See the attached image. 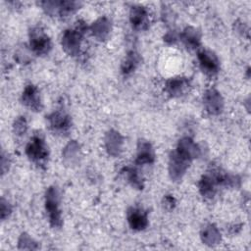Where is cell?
I'll list each match as a JSON object with an SVG mask.
<instances>
[{"label":"cell","instance_id":"e0dca14e","mask_svg":"<svg viewBox=\"0 0 251 251\" xmlns=\"http://www.w3.org/2000/svg\"><path fill=\"white\" fill-rule=\"evenodd\" d=\"M112 24L109 18L100 17L90 26V30L95 38L98 40H105L111 31Z\"/></svg>","mask_w":251,"mask_h":251},{"label":"cell","instance_id":"2e32d148","mask_svg":"<svg viewBox=\"0 0 251 251\" xmlns=\"http://www.w3.org/2000/svg\"><path fill=\"white\" fill-rule=\"evenodd\" d=\"M176 150H177L179 153H181L191 161L198 158L201 154L200 147L193 141V139L188 136L182 137L178 140Z\"/></svg>","mask_w":251,"mask_h":251},{"label":"cell","instance_id":"44dd1931","mask_svg":"<svg viewBox=\"0 0 251 251\" xmlns=\"http://www.w3.org/2000/svg\"><path fill=\"white\" fill-rule=\"evenodd\" d=\"M63 159L68 165H75L80 157V146L75 140L70 141L63 149Z\"/></svg>","mask_w":251,"mask_h":251},{"label":"cell","instance_id":"7402d4cb","mask_svg":"<svg viewBox=\"0 0 251 251\" xmlns=\"http://www.w3.org/2000/svg\"><path fill=\"white\" fill-rule=\"evenodd\" d=\"M140 63V57L135 51H129L121 65V72L123 75H127L133 73Z\"/></svg>","mask_w":251,"mask_h":251},{"label":"cell","instance_id":"7c38bea8","mask_svg":"<svg viewBox=\"0 0 251 251\" xmlns=\"http://www.w3.org/2000/svg\"><path fill=\"white\" fill-rule=\"evenodd\" d=\"M22 102L25 106L34 112H39L42 109V102L37 87L33 84H28L25 87L22 94Z\"/></svg>","mask_w":251,"mask_h":251},{"label":"cell","instance_id":"f1b7e54d","mask_svg":"<svg viewBox=\"0 0 251 251\" xmlns=\"http://www.w3.org/2000/svg\"><path fill=\"white\" fill-rule=\"evenodd\" d=\"M164 40H165L167 43H169V44H173V43H175V42L177 40V36H176V34L175 33V31L171 30V31H168V32L166 33V35L164 36Z\"/></svg>","mask_w":251,"mask_h":251},{"label":"cell","instance_id":"7a4b0ae2","mask_svg":"<svg viewBox=\"0 0 251 251\" xmlns=\"http://www.w3.org/2000/svg\"><path fill=\"white\" fill-rule=\"evenodd\" d=\"M60 191L57 186H50L45 193V209L48 215L49 223L52 227L59 228L63 225L62 214L60 210Z\"/></svg>","mask_w":251,"mask_h":251},{"label":"cell","instance_id":"d4e9b609","mask_svg":"<svg viewBox=\"0 0 251 251\" xmlns=\"http://www.w3.org/2000/svg\"><path fill=\"white\" fill-rule=\"evenodd\" d=\"M27 121L25 119V117H18L15 122H14V125H13V130H14V133L16 134V136L18 137H22L24 136L26 131H27Z\"/></svg>","mask_w":251,"mask_h":251},{"label":"cell","instance_id":"277c9868","mask_svg":"<svg viewBox=\"0 0 251 251\" xmlns=\"http://www.w3.org/2000/svg\"><path fill=\"white\" fill-rule=\"evenodd\" d=\"M40 5L46 14L50 16L65 18L75 13L81 6V3L77 1L47 0L40 2Z\"/></svg>","mask_w":251,"mask_h":251},{"label":"cell","instance_id":"d6986e66","mask_svg":"<svg viewBox=\"0 0 251 251\" xmlns=\"http://www.w3.org/2000/svg\"><path fill=\"white\" fill-rule=\"evenodd\" d=\"M201 240L208 246H215L222 240V235L219 228L214 224L206 225L200 233Z\"/></svg>","mask_w":251,"mask_h":251},{"label":"cell","instance_id":"8fae6325","mask_svg":"<svg viewBox=\"0 0 251 251\" xmlns=\"http://www.w3.org/2000/svg\"><path fill=\"white\" fill-rule=\"evenodd\" d=\"M190 80L187 77H172L166 82L165 89L172 97H180L186 94L190 88Z\"/></svg>","mask_w":251,"mask_h":251},{"label":"cell","instance_id":"ac0fdd59","mask_svg":"<svg viewBox=\"0 0 251 251\" xmlns=\"http://www.w3.org/2000/svg\"><path fill=\"white\" fill-rule=\"evenodd\" d=\"M180 39L188 49H197L201 43V33L193 26H186L180 33Z\"/></svg>","mask_w":251,"mask_h":251},{"label":"cell","instance_id":"83f0119b","mask_svg":"<svg viewBox=\"0 0 251 251\" xmlns=\"http://www.w3.org/2000/svg\"><path fill=\"white\" fill-rule=\"evenodd\" d=\"M162 17L164 19V22L167 23V25H173V23L175 22V16H174V13L172 10L170 9H163V12H162Z\"/></svg>","mask_w":251,"mask_h":251},{"label":"cell","instance_id":"8992f818","mask_svg":"<svg viewBox=\"0 0 251 251\" xmlns=\"http://www.w3.org/2000/svg\"><path fill=\"white\" fill-rule=\"evenodd\" d=\"M191 162V160L179 153L177 150L173 151L170 155L168 166L171 179L176 182L181 180Z\"/></svg>","mask_w":251,"mask_h":251},{"label":"cell","instance_id":"ba28073f","mask_svg":"<svg viewBox=\"0 0 251 251\" xmlns=\"http://www.w3.org/2000/svg\"><path fill=\"white\" fill-rule=\"evenodd\" d=\"M49 126L54 132L66 133L72 126L71 117L62 110H57L47 117Z\"/></svg>","mask_w":251,"mask_h":251},{"label":"cell","instance_id":"5b68a950","mask_svg":"<svg viewBox=\"0 0 251 251\" xmlns=\"http://www.w3.org/2000/svg\"><path fill=\"white\" fill-rule=\"evenodd\" d=\"M29 46L36 55H46L52 48L50 37L40 26H34L29 31Z\"/></svg>","mask_w":251,"mask_h":251},{"label":"cell","instance_id":"cb8c5ba5","mask_svg":"<svg viewBox=\"0 0 251 251\" xmlns=\"http://www.w3.org/2000/svg\"><path fill=\"white\" fill-rule=\"evenodd\" d=\"M18 247L19 249H24V250H36L39 248L37 242L34 241L33 238L25 232H23L20 235L18 240Z\"/></svg>","mask_w":251,"mask_h":251},{"label":"cell","instance_id":"30bf717a","mask_svg":"<svg viewBox=\"0 0 251 251\" xmlns=\"http://www.w3.org/2000/svg\"><path fill=\"white\" fill-rule=\"evenodd\" d=\"M129 21L135 30H145L149 26V13L143 6H133L129 12Z\"/></svg>","mask_w":251,"mask_h":251},{"label":"cell","instance_id":"ffe728a7","mask_svg":"<svg viewBox=\"0 0 251 251\" xmlns=\"http://www.w3.org/2000/svg\"><path fill=\"white\" fill-rule=\"evenodd\" d=\"M198 187H199V191H200L201 195L204 198L212 199L217 192L218 184H217L216 180L214 179V177L212 176V175L210 173H207L206 175H204L201 177V179L198 183Z\"/></svg>","mask_w":251,"mask_h":251},{"label":"cell","instance_id":"4fadbf2b","mask_svg":"<svg viewBox=\"0 0 251 251\" xmlns=\"http://www.w3.org/2000/svg\"><path fill=\"white\" fill-rule=\"evenodd\" d=\"M104 143L107 153L112 157H117L121 154L123 150L124 137L119 131L115 129H110L105 135Z\"/></svg>","mask_w":251,"mask_h":251},{"label":"cell","instance_id":"3957f363","mask_svg":"<svg viewBox=\"0 0 251 251\" xmlns=\"http://www.w3.org/2000/svg\"><path fill=\"white\" fill-rule=\"evenodd\" d=\"M25 154L28 159L38 165H44L49 157V150L41 134H34L25 146Z\"/></svg>","mask_w":251,"mask_h":251},{"label":"cell","instance_id":"9c48e42d","mask_svg":"<svg viewBox=\"0 0 251 251\" xmlns=\"http://www.w3.org/2000/svg\"><path fill=\"white\" fill-rule=\"evenodd\" d=\"M198 61L201 70L208 75H215L220 70V61L217 55L210 50H201L198 52Z\"/></svg>","mask_w":251,"mask_h":251},{"label":"cell","instance_id":"f546056e","mask_svg":"<svg viewBox=\"0 0 251 251\" xmlns=\"http://www.w3.org/2000/svg\"><path fill=\"white\" fill-rule=\"evenodd\" d=\"M9 164H10V162H9L8 157L4 153H2V156H1V171H2L3 175L6 173V171H8Z\"/></svg>","mask_w":251,"mask_h":251},{"label":"cell","instance_id":"52a82bcc","mask_svg":"<svg viewBox=\"0 0 251 251\" xmlns=\"http://www.w3.org/2000/svg\"><path fill=\"white\" fill-rule=\"evenodd\" d=\"M203 104L206 112L212 116L220 115L225 106L221 93L215 88H209L205 91L203 95Z\"/></svg>","mask_w":251,"mask_h":251},{"label":"cell","instance_id":"603a6c76","mask_svg":"<svg viewBox=\"0 0 251 251\" xmlns=\"http://www.w3.org/2000/svg\"><path fill=\"white\" fill-rule=\"evenodd\" d=\"M125 173H126L127 181L130 183V185L132 187H134L136 189H142L144 187L143 178L141 177V176L139 175V173L137 172L136 169L127 167L125 169Z\"/></svg>","mask_w":251,"mask_h":251},{"label":"cell","instance_id":"5bb4252c","mask_svg":"<svg viewBox=\"0 0 251 251\" xmlns=\"http://www.w3.org/2000/svg\"><path fill=\"white\" fill-rule=\"evenodd\" d=\"M127 223L133 230H143L148 226L147 212L137 207H130L127 210Z\"/></svg>","mask_w":251,"mask_h":251},{"label":"cell","instance_id":"6da1fadb","mask_svg":"<svg viewBox=\"0 0 251 251\" xmlns=\"http://www.w3.org/2000/svg\"><path fill=\"white\" fill-rule=\"evenodd\" d=\"M87 26L84 23H77L75 28H70L65 30L62 36L61 44L64 51L70 56H77L80 50V43L82 40V36L86 31Z\"/></svg>","mask_w":251,"mask_h":251},{"label":"cell","instance_id":"9a60e30c","mask_svg":"<svg viewBox=\"0 0 251 251\" xmlns=\"http://www.w3.org/2000/svg\"><path fill=\"white\" fill-rule=\"evenodd\" d=\"M154 160H155V153L151 143L144 139L139 140L137 143V153H136L135 164L138 166L150 165L154 163Z\"/></svg>","mask_w":251,"mask_h":251},{"label":"cell","instance_id":"4316f807","mask_svg":"<svg viewBox=\"0 0 251 251\" xmlns=\"http://www.w3.org/2000/svg\"><path fill=\"white\" fill-rule=\"evenodd\" d=\"M176 206V199L172 195H166L163 199V207L164 209L171 211L175 208Z\"/></svg>","mask_w":251,"mask_h":251},{"label":"cell","instance_id":"484cf974","mask_svg":"<svg viewBox=\"0 0 251 251\" xmlns=\"http://www.w3.org/2000/svg\"><path fill=\"white\" fill-rule=\"evenodd\" d=\"M12 213V206L8 202V200L1 198L0 201V215H1V220H6Z\"/></svg>","mask_w":251,"mask_h":251}]
</instances>
